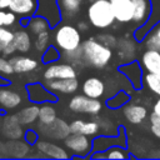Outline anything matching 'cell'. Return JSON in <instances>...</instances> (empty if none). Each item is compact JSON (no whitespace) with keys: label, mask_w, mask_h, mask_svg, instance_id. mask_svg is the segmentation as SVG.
I'll return each mask as SVG.
<instances>
[{"label":"cell","mask_w":160,"mask_h":160,"mask_svg":"<svg viewBox=\"0 0 160 160\" xmlns=\"http://www.w3.org/2000/svg\"><path fill=\"white\" fill-rule=\"evenodd\" d=\"M81 58L82 61L95 66V68H104L109 64L112 56V51L110 46L102 44L101 41H98L95 39L85 40L81 45Z\"/></svg>","instance_id":"6da1fadb"},{"label":"cell","mask_w":160,"mask_h":160,"mask_svg":"<svg viewBox=\"0 0 160 160\" xmlns=\"http://www.w3.org/2000/svg\"><path fill=\"white\" fill-rule=\"evenodd\" d=\"M88 19L98 29H105L112 25L116 19L110 0H94L88 8Z\"/></svg>","instance_id":"7a4b0ae2"},{"label":"cell","mask_w":160,"mask_h":160,"mask_svg":"<svg viewBox=\"0 0 160 160\" xmlns=\"http://www.w3.org/2000/svg\"><path fill=\"white\" fill-rule=\"evenodd\" d=\"M54 40H55L56 46L60 50H62L64 52H68V51H74L80 48L81 36H80L79 29L74 28L72 25L64 24V25H60L55 30Z\"/></svg>","instance_id":"3957f363"},{"label":"cell","mask_w":160,"mask_h":160,"mask_svg":"<svg viewBox=\"0 0 160 160\" xmlns=\"http://www.w3.org/2000/svg\"><path fill=\"white\" fill-rule=\"evenodd\" d=\"M70 110L75 112H82V114H90V115H96L100 112L102 105L98 99L86 96L84 95H75L70 102H69Z\"/></svg>","instance_id":"277c9868"},{"label":"cell","mask_w":160,"mask_h":160,"mask_svg":"<svg viewBox=\"0 0 160 160\" xmlns=\"http://www.w3.org/2000/svg\"><path fill=\"white\" fill-rule=\"evenodd\" d=\"M59 1L56 0H39L38 1V15L44 16L51 26L56 25L60 21L61 11H60Z\"/></svg>","instance_id":"5b68a950"},{"label":"cell","mask_w":160,"mask_h":160,"mask_svg":"<svg viewBox=\"0 0 160 160\" xmlns=\"http://www.w3.org/2000/svg\"><path fill=\"white\" fill-rule=\"evenodd\" d=\"M65 145L69 150L78 155H86L91 149V141L88 139V135L71 132V135L65 138Z\"/></svg>","instance_id":"8992f818"},{"label":"cell","mask_w":160,"mask_h":160,"mask_svg":"<svg viewBox=\"0 0 160 160\" xmlns=\"http://www.w3.org/2000/svg\"><path fill=\"white\" fill-rule=\"evenodd\" d=\"M42 131V135L50 139H65L66 136L70 135V125H68L64 120L61 119H55L51 124L39 126Z\"/></svg>","instance_id":"52a82bcc"},{"label":"cell","mask_w":160,"mask_h":160,"mask_svg":"<svg viewBox=\"0 0 160 160\" xmlns=\"http://www.w3.org/2000/svg\"><path fill=\"white\" fill-rule=\"evenodd\" d=\"M115 19L119 22H130L134 18L132 0H110Z\"/></svg>","instance_id":"ba28073f"},{"label":"cell","mask_w":160,"mask_h":160,"mask_svg":"<svg viewBox=\"0 0 160 160\" xmlns=\"http://www.w3.org/2000/svg\"><path fill=\"white\" fill-rule=\"evenodd\" d=\"M44 78H45V80L76 78V71H75L74 66H71L69 64H52L45 69Z\"/></svg>","instance_id":"9c48e42d"},{"label":"cell","mask_w":160,"mask_h":160,"mask_svg":"<svg viewBox=\"0 0 160 160\" xmlns=\"http://www.w3.org/2000/svg\"><path fill=\"white\" fill-rule=\"evenodd\" d=\"M46 86L50 91L60 92V94H72L78 90L79 82L76 78H65V79H54L48 80Z\"/></svg>","instance_id":"30bf717a"},{"label":"cell","mask_w":160,"mask_h":160,"mask_svg":"<svg viewBox=\"0 0 160 160\" xmlns=\"http://www.w3.org/2000/svg\"><path fill=\"white\" fill-rule=\"evenodd\" d=\"M141 65L146 71L160 75V51L148 49L141 55Z\"/></svg>","instance_id":"8fae6325"},{"label":"cell","mask_w":160,"mask_h":160,"mask_svg":"<svg viewBox=\"0 0 160 160\" xmlns=\"http://www.w3.org/2000/svg\"><path fill=\"white\" fill-rule=\"evenodd\" d=\"M122 112H124V116L126 118V120L131 124H140L148 116L146 108L142 105H139V104H129L128 106L124 108Z\"/></svg>","instance_id":"7c38bea8"},{"label":"cell","mask_w":160,"mask_h":160,"mask_svg":"<svg viewBox=\"0 0 160 160\" xmlns=\"http://www.w3.org/2000/svg\"><path fill=\"white\" fill-rule=\"evenodd\" d=\"M36 6L35 0H10L8 9L21 16H30L35 12Z\"/></svg>","instance_id":"4fadbf2b"},{"label":"cell","mask_w":160,"mask_h":160,"mask_svg":"<svg viewBox=\"0 0 160 160\" xmlns=\"http://www.w3.org/2000/svg\"><path fill=\"white\" fill-rule=\"evenodd\" d=\"M104 91H105V85L98 78H89L82 84V92L86 96L99 99V98L102 96Z\"/></svg>","instance_id":"5bb4252c"},{"label":"cell","mask_w":160,"mask_h":160,"mask_svg":"<svg viewBox=\"0 0 160 160\" xmlns=\"http://www.w3.org/2000/svg\"><path fill=\"white\" fill-rule=\"evenodd\" d=\"M21 102V96L9 89V88H0V106L4 109H14L19 106Z\"/></svg>","instance_id":"9a60e30c"},{"label":"cell","mask_w":160,"mask_h":160,"mask_svg":"<svg viewBox=\"0 0 160 160\" xmlns=\"http://www.w3.org/2000/svg\"><path fill=\"white\" fill-rule=\"evenodd\" d=\"M100 129V125L96 121H82V120H74L70 124V131L76 134H84V135H95L98 134Z\"/></svg>","instance_id":"2e32d148"},{"label":"cell","mask_w":160,"mask_h":160,"mask_svg":"<svg viewBox=\"0 0 160 160\" xmlns=\"http://www.w3.org/2000/svg\"><path fill=\"white\" fill-rule=\"evenodd\" d=\"M10 62L12 64L14 71L18 74L32 71L38 66L36 60H34L31 58H26V56H14L10 59Z\"/></svg>","instance_id":"e0dca14e"},{"label":"cell","mask_w":160,"mask_h":160,"mask_svg":"<svg viewBox=\"0 0 160 160\" xmlns=\"http://www.w3.org/2000/svg\"><path fill=\"white\" fill-rule=\"evenodd\" d=\"M134 4V18L132 21L136 24H142L148 20L150 15V2L149 0H132Z\"/></svg>","instance_id":"ac0fdd59"},{"label":"cell","mask_w":160,"mask_h":160,"mask_svg":"<svg viewBox=\"0 0 160 160\" xmlns=\"http://www.w3.org/2000/svg\"><path fill=\"white\" fill-rule=\"evenodd\" d=\"M39 151L44 152L46 156H50V158H56V159H66L69 158V155L65 152V150L55 144H51V142H48V141H39L36 144Z\"/></svg>","instance_id":"d6986e66"},{"label":"cell","mask_w":160,"mask_h":160,"mask_svg":"<svg viewBox=\"0 0 160 160\" xmlns=\"http://www.w3.org/2000/svg\"><path fill=\"white\" fill-rule=\"evenodd\" d=\"M12 44H14L16 51L28 52L30 50V46H31V40H30L29 34L25 30H19V31L14 32Z\"/></svg>","instance_id":"ffe728a7"},{"label":"cell","mask_w":160,"mask_h":160,"mask_svg":"<svg viewBox=\"0 0 160 160\" xmlns=\"http://www.w3.org/2000/svg\"><path fill=\"white\" fill-rule=\"evenodd\" d=\"M15 116L19 120V122L22 124V125L31 124V122H34L36 120V118H39V108L35 106V105L28 106V108L20 110Z\"/></svg>","instance_id":"44dd1931"},{"label":"cell","mask_w":160,"mask_h":160,"mask_svg":"<svg viewBox=\"0 0 160 160\" xmlns=\"http://www.w3.org/2000/svg\"><path fill=\"white\" fill-rule=\"evenodd\" d=\"M28 90H29V96H30V99L32 101H45V100L54 99V96L51 95V92H48L46 89H44L39 84L29 85L28 86Z\"/></svg>","instance_id":"7402d4cb"},{"label":"cell","mask_w":160,"mask_h":160,"mask_svg":"<svg viewBox=\"0 0 160 160\" xmlns=\"http://www.w3.org/2000/svg\"><path fill=\"white\" fill-rule=\"evenodd\" d=\"M144 42L148 49H154L160 51V21L154 28H151V30L145 36Z\"/></svg>","instance_id":"603a6c76"},{"label":"cell","mask_w":160,"mask_h":160,"mask_svg":"<svg viewBox=\"0 0 160 160\" xmlns=\"http://www.w3.org/2000/svg\"><path fill=\"white\" fill-rule=\"evenodd\" d=\"M4 131L10 139H16L21 135V128L20 122L16 119V116H10L5 120L4 124Z\"/></svg>","instance_id":"cb8c5ba5"},{"label":"cell","mask_w":160,"mask_h":160,"mask_svg":"<svg viewBox=\"0 0 160 160\" xmlns=\"http://www.w3.org/2000/svg\"><path fill=\"white\" fill-rule=\"evenodd\" d=\"M50 24H49V21L44 18V16H36V18H32L30 21H29V25H28V28H29V30L34 34V35H38V34H40V32H44V31H48L49 29H50Z\"/></svg>","instance_id":"d4e9b609"},{"label":"cell","mask_w":160,"mask_h":160,"mask_svg":"<svg viewBox=\"0 0 160 160\" xmlns=\"http://www.w3.org/2000/svg\"><path fill=\"white\" fill-rule=\"evenodd\" d=\"M81 1L82 0H59L61 14L65 15L66 18L74 16L79 11L80 5H81Z\"/></svg>","instance_id":"484cf974"},{"label":"cell","mask_w":160,"mask_h":160,"mask_svg":"<svg viewBox=\"0 0 160 160\" xmlns=\"http://www.w3.org/2000/svg\"><path fill=\"white\" fill-rule=\"evenodd\" d=\"M55 119H56V111L51 105L44 104L39 108V121H40V124L48 125V124H51Z\"/></svg>","instance_id":"4316f807"},{"label":"cell","mask_w":160,"mask_h":160,"mask_svg":"<svg viewBox=\"0 0 160 160\" xmlns=\"http://www.w3.org/2000/svg\"><path fill=\"white\" fill-rule=\"evenodd\" d=\"M142 82L148 86V89L151 92L160 96V75H156V74L148 71L142 78Z\"/></svg>","instance_id":"83f0119b"},{"label":"cell","mask_w":160,"mask_h":160,"mask_svg":"<svg viewBox=\"0 0 160 160\" xmlns=\"http://www.w3.org/2000/svg\"><path fill=\"white\" fill-rule=\"evenodd\" d=\"M94 158H106V159H125L128 158V154L124 151V149L119 146H111L110 149L106 150L104 154H96Z\"/></svg>","instance_id":"f1b7e54d"},{"label":"cell","mask_w":160,"mask_h":160,"mask_svg":"<svg viewBox=\"0 0 160 160\" xmlns=\"http://www.w3.org/2000/svg\"><path fill=\"white\" fill-rule=\"evenodd\" d=\"M49 45V30L40 32L36 35V40H35V49L38 51H44L46 50Z\"/></svg>","instance_id":"f546056e"},{"label":"cell","mask_w":160,"mask_h":160,"mask_svg":"<svg viewBox=\"0 0 160 160\" xmlns=\"http://www.w3.org/2000/svg\"><path fill=\"white\" fill-rule=\"evenodd\" d=\"M16 21V16H15V12H12L11 10L10 11H4V10H0V26H11L12 24H15Z\"/></svg>","instance_id":"4dcf8cb0"},{"label":"cell","mask_w":160,"mask_h":160,"mask_svg":"<svg viewBox=\"0 0 160 160\" xmlns=\"http://www.w3.org/2000/svg\"><path fill=\"white\" fill-rule=\"evenodd\" d=\"M150 131L158 139H160V115L156 112L150 114Z\"/></svg>","instance_id":"1f68e13d"},{"label":"cell","mask_w":160,"mask_h":160,"mask_svg":"<svg viewBox=\"0 0 160 160\" xmlns=\"http://www.w3.org/2000/svg\"><path fill=\"white\" fill-rule=\"evenodd\" d=\"M14 40V32L5 29L4 26H0V44L6 46L8 44L12 42Z\"/></svg>","instance_id":"d6a6232c"},{"label":"cell","mask_w":160,"mask_h":160,"mask_svg":"<svg viewBox=\"0 0 160 160\" xmlns=\"http://www.w3.org/2000/svg\"><path fill=\"white\" fill-rule=\"evenodd\" d=\"M12 72H15V71H14V68H12V64L10 62V60H6L5 58L0 56V74L10 75Z\"/></svg>","instance_id":"836d02e7"},{"label":"cell","mask_w":160,"mask_h":160,"mask_svg":"<svg viewBox=\"0 0 160 160\" xmlns=\"http://www.w3.org/2000/svg\"><path fill=\"white\" fill-rule=\"evenodd\" d=\"M58 58V52L54 48H49L46 49V52L44 54V61H52Z\"/></svg>","instance_id":"e575fe53"},{"label":"cell","mask_w":160,"mask_h":160,"mask_svg":"<svg viewBox=\"0 0 160 160\" xmlns=\"http://www.w3.org/2000/svg\"><path fill=\"white\" fill-rule=\"evenodd\" d=\"M15 51H16V49H15L14 44H12V42H10V44H8V45L4 48L2 54H4V55H10V54H12V52H15Z\"/></svg>","instance_id":"d590c367"},{"label":"cell","mask_w":160,"mask_h":160,"mask_svg":"<svg viewBox=\"0 0 160 160\" xmlns=\"http://www.w3.org/2000/svg\"><path fill=\"white\" fill-rule=\"evenodd\" d=\"M88 28H89L88 22H85V21H80V22H78V29H79V30H81V31H86Z\"/></svg>","instance_id":"8d00e7d4"},{"label":"cell","mask_w":160,"mask_h":160,"mask_svg":"<svg viewBox=\"0 0 160 160\" xmlns=\"http://www.w3.org/2000/svg\"><path fill=\"white\" fill-rule=\"evenodd\" d=\"M152 111L160 115V99L155 101V104H154V106H152Z\"/></svg>","instance_id":"74e56055"},{"label":"cell","mask_w":160,"mask_h":160,"mask_svg":"<svg viewBox=\"0 0 160 160\" xmlns=\"http://www.w3.org/2000/svg\"><path fill=\"white\" fill-rule=\"evenodd\" d=\"M9 2H10V0H0V10L9 8Z\"/></svg>","instance_id":"f35d334b"},{"label":"cell","mask_w":160,"mask_h":160,"mask_svg":"<svg viewBox=\"0 0 160 160\" xmlns=\"http://www.w3.org/2000/svg\"><path fill=\"white\" fill-rule=\"evenodd\" d=\"M35 140H36L35 134H34V132H31V131H30V132H28V141H29V142H34Z\"/></svg>","instance_id":"ab89813d"},{"label":"cell","mask_w":160,"mask_h":160,"mask_svg":"<svg viewBox=\"0 0 160 160\" xmlns=\"http://www.w3.org/2000/svg\"><path fill=\"white\" fill-rule=\"evenodd\" d=\"M4 48H5V46H4V45H1V44H0V52H2V50H4Z\"/></svg>","instance_id":"60d3db41"}]
</instances>
